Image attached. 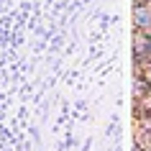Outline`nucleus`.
Masks as SVG:
<instances>
[{"instance_id": "1", "label": "nucleus", "mask_w": 151, "mask_h": 151, "mask_svg": "<svg viewBox=\"0 0 151 151\" xmlns=\"http://www.w3.org/2000/svg\"><path fill=\"white\" fill-rule=\"evenodd\" d=\"M136 21H138V26H149L151 23V16L143 8H136Z\"/></svg>"}]
</instances>
